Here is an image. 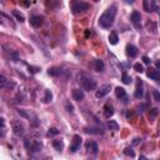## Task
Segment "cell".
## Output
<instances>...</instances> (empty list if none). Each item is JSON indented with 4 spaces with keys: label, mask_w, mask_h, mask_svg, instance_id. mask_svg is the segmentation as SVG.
Returning a JSON list of instances; mask_svg holds the SVG:
<instances>
[{
    "label": "cell",
    "mask_w": 160,
    "mask_h": 160,
    "mask_svg": "<svg viewBox=\"0 0 160 160\" xmlns=\"http://www.w3.org/2000/svg\"><path fill=\"white\" fill-rule=\"evenodd\" d=\"M115 15H116V5H111L109 8L104 11L100 18H99V25L101 28H110L111 25L114 24V20H115Z\"/></svg>",
    "instance_id": "1"
},
{
    "label": "cell",
    "mask_w": 160,
    "mask_h": 160,
    "mask_svg": "<svg viewBox=\"0 0 160 160\" xmlns=\"http://www.w3.org/2000/svg\"><path fill=\"white\" fill-rule=\"evenodd\" d=\"M79 80L81 83V86L84 88L85 90H88V92H90V90H94L96 88V83L95 80H93L90 76L85 75V74H81L79 76Z\"/></svg>",
    "instance_id": "2"
},
{
    "label": "cell",
    "mask_w": 160,
    "mask_h": 160,
    "mask_svg": "<svg viewBox=\"0 0 160 160\" xmlns=\"http://www.w3.org/2000/svg\"><path fill=\"white\" fill-rule=\"evenodd\" d=\"M25 148L28 150H30L33 153H36V151H40L41 149H43V141L40 140H25Z\"/></svg>",
    "instance_id": "3"
},
{
    "label": "cell",
    "mask_w": 160,
    "mask_h": 160,
    "mask_svg": "<svg viewBox=\"0 0 160 160\" xmlns=\"http://www.w3.org/2000/svg\"><path fill=\"white\" fill-rule=\"evenodd\" d=\"M88 9H89V4L84 3V1H75L71 6V11H73V14H75V15L81 14V13H85Z\"/></svg>",
    "instance_id": "4"
},
{
    "label": "cell",
    "mask_w": 160,
    "mask_h": 160,
    "mask_svg": "<svg viewBox=\"0 0 160 160\" xmlns=\"http://www.w3.org/2000/svg\"><path fill=\"white\" fill-rule=\"evenodd\" d=\"M83 143V139L80 135H74L73 136V140H71V144H70V151L71 153H75L80 149V145Z\"/></svg>",
    "instance_id": "5"
},
{
    "label": "cell",
    "mask_w": 160,
    "mask_h": 160,
    "mask_svg": "<svg viewBox=\"0 0 160 160\" xmlns=\"http://www.w3.org/2000/svg\"><path fill=\"white\" fill-rule=\"evenodd\" d=\"M13 131H14V134L20 136V135H23L24 134V131H25V127H24V124L18 120V121H13Z\"/></svg>",
    "instance_id": "6"
},
{
    "label": "cell",
    "mask_w": 160,
    "mask_h": 160,
    "mask_svg": "<svg viewBox=\"0 0 160 160\" xmlns=\"http://www.w3.org/2000/svg\"><path fill=\"white\" fill-rule=\"evenodd\" d=\"M135 98L136 99H141L143 95H144V84H143V80L140 78L136 79V89H135Z\"/></svg>",
    "instance_id": "7"
},
{
    "label": "cell",
    "mask_w": 160,
    "mask_h": 160,
    "mask_svg": "<svg viewBox=\"0 0 160 160\" xmlns=\"http://www.w3.org/2000/svg\"><path fill=\"white\" fill-rule=\"evenodd\" d=\"M110 90H111V85H103V86H100V89L98 90V92L95 93V96L98 99H101V98H104V96H106L109 93H110Z\"/></svg>",
    "instance_id": "8"
},
{
    "label": "cell",
    "mask_w": 160,
    "mask_h": 160,
    "mask_svg": "<svg viewBox=\"0 0 160 160\" xmlns=\"http://www.w3.org/2000/svg\"><path fill=\"white\" fill-rule=\"evenodd\" d=\"M131 23L134 24L136 29L141 28V15L139 11H133V14H131Z\"/></svg>",
    "instance_id": "9"
},
{
    "label": "cell",
    "mask_w": 160,
    "mask_h": 160,
    "mask_svg": "<svg viewBox=\"0 0 160 160\" xmlns=\"http://www.w3.org/2000/svg\"><path fill=\"white\" fill-rule=\"evenodd\" d=\"M29 22H30V25L31 26L40 28L41 25H43V23H44V19H43V16H40V15H34V16L30 18Z\"/></svg>",
    "instance_id": "10"
},
{
    "label": "cell",
    "mask_w": 160,
    "mask_h": 160,
    "mask_svg": "<svg viewBox=\"0 0 160 160\" xmlns=\"http://www.w3.org/2000/svg\"><path fill=\"white\" fill-rule=\"evenodd\" d=\"M103 114H104V118H105V119H110V118L114 115L113 105H110V104H105L104 108H103Z\"/></svg>",
    "instance_id": "11"
},
{
    "label": "cell",
    "mask_w": 160,
    "mask_h": 160,
    "mask_svg": "<svg viewBox=\"0 0 160 160\" xmlns=\"http://www.w3.org/2000/svg\"><path fill=\"white\" fill-rule=\"evenodd\" d=\"M147 76H148L149 79H151V80L158 81V80H159V78H160V75H159V70H158V69H154V68H149L148 70H147Z\"/></svg>",
    "instance_id": "12"
},
{
    "label": "cell",
    "mask_w": 160,
    "mask_h": 160,
    "mask_svg": "<svg viewBox=\"0 0 160 160\" xmlns=\"http://www.w3.org/2000/svg\"><path fill=\"white\" fill-rule=\"evenodd\" d=\"M138 48L134 46L133 44H128L127 45V55L129 58H136L138 57Z\"/></svg>",
    "instance_id": "13"
},
{
    "label": "cell",
    "mask_w": 160,
    "mask_h": 160,
    "mask_svg": "<svg viewBox=\"0 0 160 160\" xmlns=\"http://www.w3.org/2000/svg\"><path fill=\"white\" fill-rule=\"evenodd\" d=\"M84 98H85V94L81 89H74L73 90V99L74 100L81 101V100H84Z\"/></svg>",
    "instance_id": "14"
},
{
    "label": "cell",
    "mask_w": 160,
    "mask_h": 160,
    "mask_svg": "<svg viewBox=\"0 0 160 160\" xmlns=\"http://www.w3.org/2000/svg\"><path fill=\"white\" fill-rule=\"evenodd\" d=\"M115 95H116V98H119L120 100H124V101L128 100L127 92H125V89H123V88H120V86L115 88Z\"/></svg>",
    "instance_id": "15"
},
{
    "label": "cell",
    "mask_w": 160,
    "mask_h": 160,
    "mask_svg": "<svg viewBox=\"0 0 160 160\" xmlns=\"http://www.w3.org/2000/svg\"><path fill=\"white\" fill-rule=\"evenodd\" d=\"M98 150H99V148H98V144H96V143L90 141V143L86 144V151L88 153H92V154L96 155V154H98Z\"/></svg>",
    "instance_id": "16"
},
{
    "label": "cell",
    "mask_w": 160,
    "mask_h": 160,
    "mask_svg": "<svg viewBox=\"0 0 160 160\" xmlns=\"http://www.w3.org/2000/svg\"><path fill=\"white\" fill-rule=\"evenodd\" d=\"M94 66H95V70L98 71V73L104 71V69H105V65H104V61H103V60H100V59H96V60H95Z\"/></svg>",
    "instance_id": "17"
},
{
    "label": "cell",
    "mask_w": 160,
    "mask_h": 160,
    "mask_svg": "<svg viewBox=\"0 0 160 160\" xmlns=\"http://www.w3.org/2000/svg\"><path fill=\"white\" fill-rule=\"evenodd\" d=\"M61 73H63L61 69L60 68H55V66L49 68V70H48V74L51 75V76H59V75H61Z\"/></svg>",
    "instance_id": "18"
},
{
    "label": "cell",
    "mask_w": 160,
    "mask_h": 160,
    "mask_svg": "<svg viewBox=\"0 0 160 160\" xmlns=\"http://www.w3.org/2000/svg\"><path fill=\"white\" fill-rule=\"evenodd\" d=\"M109 43L111 45H116L118 43H119V38H118V34L116 33H114V31L110 33V35H109Z\"/></svg>",
    "instance_id": "19"
},
{
    "label": "cell",
    "mask_w": 160,
    "mask_h": 160,
    "mask_svg": "<svg viewBox=\"0 0 160 160\" xmlns=\"http://www.w3.org/2000/svg\"><path fill=\"white\" fill-rule=\"evenodd\" d=\"M53 147L55 148V150H58V151H61L63 149H64V141L61 140H54L53 141Z\"/></svg>",
    "instance_id": "20"
},
{
    "label": "cell",
    "mask_w": 160,
    "mask_h": 160,
    "mask_svg": "<svg viewBox=\"0 0 160 160\" xmlns=\"http://www.w3.org/2000/svg\"><path fill=\"white\" fill-rule=\"evenodd\" d=\"M106 125H108V129L113 130V131H116V130H119V124H118L116 121H114V120H109Z\"/></svg>",
    "instance_id": "21"
},
{
    "label": "cell",
    "mask_w": 160,
    "mask_h": 160,
    "mask_svg": "<svg viewBox=\"0 0 160 160\" xmlns=\"http://www.w3.org/2000/svg\"><path fill=\"white\" fill-rule=\"evenodd\" d=\"M121 81L124 83L125 85H129V84H131V76L129 75V74H127V73H123V75H121Z\"/></svg>",
    "instance_id": "22"
},
{
    "label": "cell",
    "mask_w": 160,
    "mask_h": 160,
    "mask_svg": "<svg viewBox=\"0 0 160 160\" xmlns=\"http://www.w3.org/2000/svg\"><path fill=\"white\" fill-rule=\"evenodd\" d=\"M51 100H53V93L50 92V90H45V95L43 98V101L45 104H48V103H50Z\"/></svg>",
    "instance_id": "23"
},
{
    "label": "cell",
    "mask_w": 160,
    "mask_h": 160,
    "mask_svg": "<svg viewBox=\"0 0 160 160\" xmlns=\"http://www.w3.org/2000/svg\"><path fill=\"white\" fill-rule=\"evenodd\" d=\"M85 133L88 134H96V135H99V134H103V130L98 129V128H86L85 129Z\"/></svg>",
    "instance_id": "24"
},
{
    "label": "cell",
    "mask_w": 160,
    "mask_h": 160,
    "mask_svg": "<svg viewBox=\"0 0 160 160\" xmlns=\"http://www.w3.org/2000/svg\"><path fill=\"white\" fill-rule=\"evenodd\" d=\"M13 15H14V16H15V18L18 19V22H20V23L25 22V18H24V15H23V14H20L19 11L14 10V11H13Z\"/></svg>",
    "instance_id": "25"
},
{
    "label": "cell",
    "mask_w": 160,
    "mask_h": 160,
    "mask_svg": "<svg viewBox=\"0 0 160 160\" xmlns=\"http://www.w3.org/2000/svg\"><path fill=\"white\" fill-rule=\"evenodd\" d=\"M134 70L136 71V73H144V66H143V64H140V63H136V64H134Z\"/></svg>",
    "instance_id": "26"
},
{
    "label": "cell",
    "mask_w": 160,
    "mask_h": 160,
    "mask_svg": "<svg viewBox=\"0 0 160 160\" xmlns=\"http://www.w3.org/2000/svg\"><path fill=\"white\" fill-rule=\"evenodd\" d=\"M60 133V131L57 129V128H51L49 129V131H48V136H54V135H58Z\"/></svg>",
    "instance_id": "27"
},
{
    "label": "cell",
    "mask_w": 160,
    "mask_h": 160,
    "mask_svg": "<svg viewBox=\"0 0 160 160\" xmlns=\"http://www.w3.org/2000/svg\"><path fill=\"white\" fill-rule=\"evenodd\" d=\"M124 154L125 155H129V156H131V158H134L135 156V153H134V150L131 149V148H127L124 150Z\"/></svg>",
    "instance_id": "28"
},
{
    "label": "cell",
    "mask_w": 160,
    "mask_h": 160,
    "mask_svg": "<svg viewBox=\"0 0 160 160\" xmlns=\"http://www.w3.org/2000/svg\"><path fill=\"white\" fill-rule=\"evenodd\" d=\"M150 3H151V10H154V11H156L158 13V10H159V8H158V3H156V0H150Z\"/></svg>",
    "instance_id": "29"
},
{
    "label": "cell",
    "mask_w": 160,
    "mask_h": 160,
    "mask_svg": "<svg viewBox=\"0 0 160 160\" xmlns=\"http://www.w3.org/2000/svg\"><path fill=\"white\" fill-rule=\"evenodd\" d=\"M149 3H150V0H144V10H145V11H147V13L151 11V8H150V5H149Z\"/></svg>",
    "instance_id": "30"
},
{
    "label": "cell",
    "mask_w": 160,
    "mask_h": 160,
    "mask_svg": "<svg viewBox=\"0 0 160 160\" xmlns=\"http://www.w3.org/2000/svg\"><path fill=\"white\" fill-rule=\"evenodd\" d=\"M156 115H158V108H153L150 110V119H155Z\"/></svg>",
    "instance_id": "31"
},
{
    "label": "cell",
    "mask_w": 160,
    "mask_h": 160,
    "mask_svg": "<svg viewBox=\"0 0 160 160\" xmlns=\"http://www.w3.org/2000/svg\"><path fill=\"white\" fill-rule=\"evenodd\" d=\"M20 4H23V6H25V8H29L30 6V0H19Z\"/></svg>",
    "instance_id": "32"
},
{
    "label": "cell",
    "mask_w": 160,
    "mask_h": 160,
    "mask_svg": "<svg viewBox=\"0 0 160 160\" xmlns=\"http://www.w3.org/2000/svg\"><path fill=\"white\" fill-rule=\"evenodd\" d=\"M153 95H154V99L156 101H160V95H159V92L158 90H153Z\"/></svg>",
    "instance_id": "33"
},
{
    "label": "cell",
    "mask_w": 160,
    "mask_h": 160,
    "mask_svg": "<svg viewBox=\"0 0 160 160\" xmlns=\"http://www.w3.org/2000/svg\"><path fill=\"white\" fill-rule=\"evenodd\" d=\"M5 83H6V78L4 75H0V86H3Z\"/></svg>",
    "instance_id": "34"
},
{
    "label": "cell",
    "mask_w": 160,
    "mask_h": 160,
    "mask_svg": "<svg viewBox=\"0 0 160 160\" xmlns=\"http://www.w3.org/2000/svg\"><path fill=\"white\" fill-rule=\"evenodd\" d=\"M143 61L145 63V64H148V65H149L150 63H151V60H150V59H149L148 57H143Z\"/></svg>",
    "instance_id": "35"
},
{
    "label": "cell",
    "mask_w": 160,
    "mask_h": 160,
    "mask_svg": "<svg viewBox=\"0 0 160 160\" xmlns=\"http://www.w3.org/2000/svg\"><path fill=\"white\" fill-rule=\"evenodd\" d=\"M66 108H68L69 113H71V111H73V105H69V103H66Z\"/></svg>",
    "instance_id": "36"
},
{
    "label": "cell",
    "mask_w": 160,
    "mask_h": 160,
    "mask_svg": "<svg viewBox=\"0 0 160 160\" xmlns=\"http://www.w3.org/2000/svg\"><path fill=\"white\" fill-rule=\"evenodd\" d=\"M3 127H4V119L0 118V128H3Z\"/></svg>",
    "instance_id": "37"
},
{
    "label": "cell",
    "mask_w": 160,
    "mask_h": 160,
    "mask_svg": "<svg viewBox=\"0 0 160 160\" xmlns=\"http://www.w3.org/2000/svg\"><path fill=\"white\" fill-rule=\"evenodd\" d=\"M124 1L127 3V4H133V3L135 1V0H124Z\"/></svg>",
    "instance_id": "38"
},
{
    "label": "cell",
    "mask_w": 160,
    "mask_h": 160,
    "mask_svg": "<svg viewBox=\"0 0 160 160\" xmlns=\"http://www.w3.org/2000/svg\"><path fill=\"white\" fill-rule=\"evenodd\" d=\"M139 140H140V139H135V140H134V145H136V144H139V143H140Z\"/></svg>",
    "instance_id": "39"
},
{
    "label": "cell",
    "mask_w": 160,
    "mask_h": 160,
    "mask_svg": "<svg viewBox=\"0 0 160 160\" xmlns=\"http://www.w3.org/2000/svg\"><path fill=\"white\" fill-rule=\"evenodd\" d=\"M93 1H95V3H98V1H100V0H93Z\"/></svg>",
    "instance_id": "40"
},
{
    "label": "cell",
    "mask_w": 160,
    "mask_h": 160,
    "mask_svg": "<svg viewBox=\"0 0 160 160\" xmlns=\"http://www.w3.org/2000/svg\"><path fill=\"white\" fill-rule=\"evenodd\" d=\"M3 24V22H1V19H0V25H1Z\"/></svg>",
    "instance_id": "41"
}]
</instances>
